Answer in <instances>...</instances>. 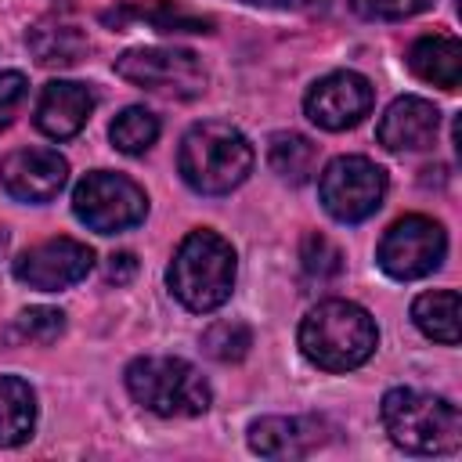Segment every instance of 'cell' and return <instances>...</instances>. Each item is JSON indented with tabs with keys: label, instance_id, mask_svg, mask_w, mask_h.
<instances>
[{
	"label": "cell",
	"instance_id": "6da1fadb",
	"mask_svg": "<svg viewBox=\"0 0 462 462\" xmlns=\"http://www.w3.org/2000/svg\"><path fill=\"white\" fill-rule=\"evenodd\" d=\"M296 339H300L303 357L314 368L350 372V368H361L375 354L379 328H375V318L361 303H354V300H321L300 321Z\"/></svg>",
	"mask_w": 462,
	"mask_h": 462
},
{
	"label": "cell",
	"instance_id": "7a4b0ae2",
	"mask_svg": "<svg viewBox=\"0 0 462 462\" xmlns=\"http://www.w3.org/2000/svg\"><path fill=\"white\" fill-rule=\"evenodd\" d=\"M253 162H256V155H253V144L245 141V134L220 119L195 123L180 137V152H177V170H180L184 184L199 195L235 191L253 173Z\"/></svg>",
	"mask_w": 462,
	"mask_h": 462
},
{
	"label": "cell",
	"instance_id": "3957f363",
	"mask_svg": "<svg viewBox=\"0 0 462 462\" xmlns=\"http://www.w3.org/2000/svg\"><path fill=\"white\" fill-rule=\"evenodd\" d=\"M235 274H238V263H235L231 242L209 227H199L184 235V242L177 245L166 271V285L188 310L209 314L231 300Z\"/></svg>",
	"mask_w": 462,
	"mask_h": 462
},
{
	"label": "cell",
	"instance_id": "277c9868",
	"mask_svg": "<svg viewBox=\"0 0 462 462\" xmlns=\"http://www.w3.org/2000/svg\"><path fill=\"white\" fill-rule=\"evenodd\" d=\"M390 440L411 455H448L462 440V415L448 397L397 386L379 404Z\"/></svg>",
	"mask_w": 462,
	"mask_h": 462
},
{
	"label": "cell",
	"instance_id": "5b68a950",
	"mask_svg": "<svg viewBox=\"0 0 462 462\" xmlns=\"http://www.w3.org/2000/svg\"><path fill=\"white\" fill-rule=\"evenodd\" d=\"M126 390L141 408L162 419H195L213 404V390L206 375L191 361L166 354L134 357L126 365Z\"/></svg>",
	"mask_w": 462,
	"mask_h": 462
},
{
	"label": "cell",
	"instance_id": "8992f818",
	"mask_svg": "<svg viewBox=\"0 0 462 462\" xmlns=\"http://www.w3.org/2000/svg\"><path fill=\"white\" fill-rule=\"evenodd\" d=\"M72 213L79 224H87L97 235H119L148 217V195L126 173L90 170L72 188Z\"/></svg>",
	"mask_w": 462,
	"mask_h": 462
},
{
	"label": "cell",
	"instance_id": "52a82bcc",
	"mask_svg": "<svg viewBox=\"0 0 462 462\" xmlns=\"http://www.w3.org/2000/svg\"><path fill=\"white\" fill-rule=\"evenodd\" d=\"M386 170L365 155H336L318 177V199L325 213L339 224L368 220L386 199Z\"/></svg>",
	"mask_w": 462,
	"mask_h": 462
},
{
	"label": "cell",
	"instance_id": "ba28073f",
	"mask_svg": "<svg viewBox=\"0 0 462 462\" xmlns=\"http://www.w3.org/2000/svg\"><path fill=\"white\" fill-rule=\"evenodd\" d=\"M116 76L126 83L166 94V97H199L206 94V69L202 58L188 47H130L116 58Z\"/></svg>",
	"mask_w": 462,
	"mask_h": 462
},
{
	"label": "cell",
	"instance_id": "9c48e42d",
	"mask_svg": "<svg viewBox=\"0 0 462 462\" xmlns=\"http://www.w3.org/2000/svg\"><path fill=\"white\" fill-rule=\"evenodd\" d=\"M448 256V235L433 217L408 213L386 227L375 249V263L397 278V282H415L433 274Z\"/></svg>",
	"mask_w": 462,
	"mask_h": 462
},
{
	"label": "cell",
	"instance_id": "30bf717a",
	"mask_svg": "<svg viewBox=\"0 0 462 462\" xmlns=\"http://www.w3.org/2000/svg\"><path fill=\"white\" fill-rule=\"evenodd\" d=\"M94 267V249L87 242H76L69 235L47 238L29 245L25 253H18V260L11 263V274L40 292H61L76 282H83Z\"/></svg>",
	"mask_w": 462,
	"mask_h": 462
},
{
	"label": "cell",
	"instance_id": "8fae6325",
	"mask_svg": "<svg viewBox=\"0 0 462 462\" xmlns=\"http://www.w3.org/2000/svg\"><path fill=\"white\" fill-rule=\"evenodd\" d=\"M375 105V90L372 83L361 76V72H350V69H339V72H328L321 76L307 97H303V112L314 126L321 130H350L357 126Z\"/></svg>",
	"mask_w": 462,
	"mask_h": 462
},
{
	"label": "cell",
	"instance_id": "7c38bea8",
	"mask_svg": "<svg viewBox=\"0 0 462 462\" xmlns=\"http://www.w3.org/2000/svg\"><path fill=\"white\" fill-rule=\"evenodd\" d=\"M69 180V162L58 148H18L0 159V188L18 202H51Z\"/></svg>",
	"mask_w": 462,
	"mask_h": 462
},
{
	"label": "cell",
	"instance_id": "4fadbf2b",
	"mask_svg": "<svg viewBox=\"0 0 462 462\" xmlns=\"http://www.w3.org/2000/svg\"><path fill=\"white\" fill-rule=\"evenodd\" d=\"M328 440V422L318 415H263L249 422V448L263 458H303Z\"/></svg>",
	"mask_w": 462,
	"mask_h": 462
},
{
	"label": "cell",
	"instance_id": "5bb4252c",
	"mask_svg": "<svg viewBox=\"0 0 462 462\" xmlns=\"http://www.w3.org/2000/svg\"><path fill=\"white\" fill-rule=\"evenodd\" d=\"M97 105V94L90 90V83H76V79H51L43 90H40V101H36V130L47 134L51 141H69L76 137L90 112Z\"/></svg>",
	"mask_w": 462,
	"mask_h": 462
},
{
	"label": "cell",
	"instance_id": "9a60e30c",
	"mask_svg": "<svg viewBox=\"0 0 462 462\" xmlns=\"http://www.w3.org/2000/svg\"><path fill=\"white\" fill-rule=\"evenodd\" d=\"M437 130H440V108L426 97L404 94L390 101V108L383 112L375 137L386 152H422V148H433Z\"/></svg>",
	"mask_w": 462,
	"mask_h": 462
},
{
	"label": "cell",
	"instance_id": "2e32d148",
	"mask_svg": "<svg viewBox=\"0 0 462 462\" xmlns=\"http://www.w3.org/2000/svg\"><path fill=\"white\" fill-rule=\"evenodd\" d=\"M101 22L108 29H126L134 22H148L155 32H213L217 22L209 14H199L184 7L180 0H152V4H119L101 11Z\"/></svg>",
	"mask_w": 462,
	"mask_h": 462
},
{
	"label": "cell",
	"instance_id": "e0dca14e",
	"mask_svg": "<svg viewBox=\"0 0 462 462\" xmlns=\"http://www.w3.org/2000/svg\"><path fill=\"white\" fill-rule=\"evenodd\" d=\"M408 69L440 90H458L462 83V43L448 32H430L419 36L408 47Z\"/></svg>",
	"mask_w": 462,
	"mask_h": 462
},
{
	"label": "cell",
	"instance_id": "ac0fdd59",
	"mask_svg": "<svg viewBox=\"0 0 462 462\" xmlns=\"http://www.w3.org/2000/svg\"><path fill=\"white\" fill-rule=\"evenodd\" d=\"M25 43L32 51V58L40 65H51V69H69L76 61H83L87 54V32L72 22H61V18H43L36 22L29 32H25Z\"/></svg>",
	"mask_w": 462,
	"mask_h": 462
},
{
	"label": "cell",
	"instance_id": "d6986e66",
	"mask_svg": "<svg viewBox=\"0 0 462 462\" xmlns=\"http://www.w3.org/2000/svg\"><path fill=\"white\" fill-rule=\"evenodd\" d=\"M36 430V393L18 375H0V448H18Z\"/></svg>",
	"mask_w": 462,
	"mask_h": 462
},
{
	"label": "cell",
	"instance_id": "ffe728a7",
	"mask_svg": "<svg viewBox=\"0 0 462 462\" xmlns=\"http://www.w3.org/2000/svg\"><path fill=\"white\" fill-rule=\"evenodd\" d=\"M411 321H415V328L426 339L444 343V346H455L458 343V292L455 289L422 292L411 303Z\"/></svg>",
	"mask_w": 462,
	"mask_h": 462
},
{
	"label": "cell",
	"instance_id": "44dd1931",
	"mask_svg": "<svg viewBox=\"0 0 462 462\" xmlns=\"http://www.w3.org/2000/svg\"><path fill=\"white\" fill-rule=\"evenodd\" d=\"M267 162L282 180L307 184L318 170V148L310 137H303L296 130H282V134H271V141H267Z\"/></svg>",
	"mask_w": 462,
	"mask_h": 462
},
{
	"label": "cell",
	"instance_id": "7402d4cb",
	"mask_svg": "<svg viewBox=\"0 0 462 462\" xmlns=\"http://www.w3.org/2000/svg\"><path fill=\"white\" fill-rule=\"evenodd\" d=\"M108 137L123 155H144L159 141V116L148 112L144 105H130L112 119Z\"/></svg>",
	"mask_w": 462,
	"mask_h": 462
},
{
	"label": "cell",
	"instance_id": "603a6c76",
	"mask_svg": "<svg viewBox=\"0 0 462 462\" xmlns=\"http://www.w3.org/2000/svg\"><path fill=\"white\" fill-rule=\"evenodd\" d=\"M65 332V314L58 307H25L18 310V318L4 328V339L14 346H51L58 336Z\"/></svg>",
	"mask_w": 462,
	"mask_h": 462
},
{
	"label": "cell",
	"instance_id": "cb8c5ba5",
	"mask_svg": "<svg viewBox=\"0 0 462 462\" xmlns=\"http://www.w3.org/2000/svg\"><path fill=\"white\" fill-rule=\"evenodd\" d=\"M253 346V332L242 321H213L202 332V350L220 365H238Z\"/></svg>",
	"mask_w": 462,
	"mask_h": 462
},
{
	"label": "cell",
	"instance_id": "d4e9b609",
	"mask_svg": "<svg viewBox=\"0 0 462 462\" xmlns=\"http://www.w3.org/2000/svg\"><path fill=\"white\" fill-rule=\"evenodd\" d=\"M300 263L307 271V278H318V282H328L343 271V253L332 238H325L321 231H307L303 242H300Z\"/></svg>",
	"mask_w": 462,
	"mask_h": 462
},
{
	"label": "cell",
	"instance_id": "484cf974",
	"mask_svg": "<svg viewBox=\"0 0 462 462\" xmlns=\"http://www.w3.org/2000/svg\"><path fill=\"white\" fill-rule=\"evenodd\" d=\"M433 7V0H354V11L372 22H401Z\"/></svg>",
	"mask_w": 462,
	"mask_h": 462
},
{
	"label": "cell",
	"instance_id": "4316f807",
	"mask_svg": "<svg viewBox=\"0 0 462 462\" xmlns=\"http://www.w3.org/2000/svg\"><path fill=\"white\" fill-rule=\"evenodd\" d=\"M25 94H29V83H25L22 72H0V130L11 126V119L22 108Z\"/></svg>",
	"mask_w": 462,
	"mask_h": 462
},
{
	"label": "cell",
	"instance_id": "83f0119b",
	"mask_svg": "<svg viewBox=\"0 0 462 462\" xmlns=\"http://www.w3.org/2000/svg\"><path fill=\"white\" fill-rule=\"evenodd\" d=\"M134 274H137V256H134V253H116V256H108V267H105V282H108V285H126Z\"/></svg>",
	"mask_w": 462,
	"mask_h": 462
},
{
	"label": "cell",
	"instance_id": "f1b7e54d",
	"mask_svg": "<svg viewBox=\"0 0 462 462\" xmlns=\"http://www.w3.org/2000/svg\"><path fill=\"white\" fill-rule=\"evenodd\" d=\"M253 7H278V11H300V7H314L321 0H245Z\"/></svg>",
	"mask_w": 462,
	"mask_h": 462
},
{
	"label": "cell",
	"instance_id": "f546056e",
	"mask_svg": "<svg viewBox=\"0 0 462 462\" xmlns=\"http://www.w3.org/2000/svg\"><path fill=\"white\" fill-rule=\"evenodd\" d=\"M4 245H7V235H4V227H0V253H4Z\"/></svg>",
	"mask_w": 462,
	"mask_h": 462
}]
</instances>
